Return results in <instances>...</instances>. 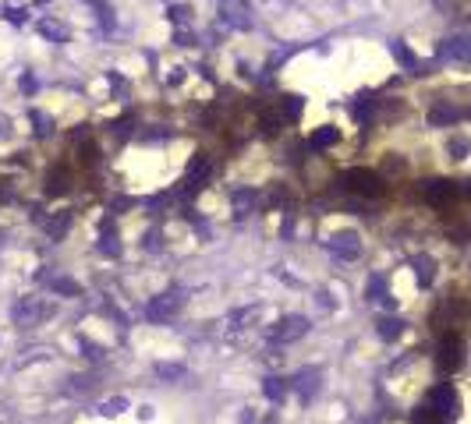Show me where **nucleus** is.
I'll return each mask as SVG.
<instances>
[{
    "label": "nucleus",
    "mask_w": 471,
    "mask_h": 424,
    "mask_svg": "<svg viewBox=\"0 0 471 424\" xmlns=\"http://www.w3.org/2000/svg\"><path fill=\"white\" fill-rule=\"evenodd\" d=\"M344 188L351 195H362V198H382L387 195V184H382V177L376 170H365V166H355L344 173Z\"/></svg>",
    "instance_id": "nucleus-1"
},
{
    "label": "nucleus",
    "mask_w": 471,
    "mask_h": 424,
    "mask_svg": "<svg viewBox=\"0 0 471 424\" xmlns=\"http://www.w3.org/2000/svg\"><path fill=\"white\" fill-rule=\"evenodd\" d=\"M53 311H57L53 300H43V297H21L18 305L11 308V318H15V325H21V329H33V325L46 322Z\"/></svg>",
    "instance_id": "nucleus-2"
},
{
    "label": "nucleus",
    "mask_w": 471,
    "mask_h": 424,
    "mask_svg": "<svg viewBox=\"0 0 471 424\" xmlns=\"http://www.w3.org/2000/svg\"><path fill=\"white\" fill-rule=\"evenodd\" d=\"M429 407L439 414V417H457V410H461V396H457V389L450 385V382H443V385H436L432 392H429Z\"/></svg>",
    "instance_id": "nucleus-3"
},
{
    "label": "nucleus",
    "mask_w": 471,
    "mask_h": 424,
    "mask_svg": "<svg viewBox=\"0 0 471 424\" xmlns=\"http://www.w3.org/2000/svg\"><path fill=\"white\" fill-rule=\"evenodd\" d=\"M308 332V318L305 315H284L277 325H273V343H294V340H302Z\"/></svg>",
    "instance_id": "nucleus-4"
},
{
    "label": "nucleus",
    "mask_w": 471,
    "mask_h": 424,
    "mask_svg": "<svg viewBox=\"0 0 471 424\" xmlns=\"http://www.w3.org/2000/svg\"><path fill=\"white\" fill-rule=\"evenodd\" d=\"M461 360H464V343H461V336H454V332H447V336L439 340L436 365L443 368V372H457V368H461Z\"/></svg>",
    "instance_id": "nucleus-5"
},
{
    "label": "nucleus",
    "mask_w": 471,
    "mask_h": 424,
    "mask_svg": "<svg viewBox=\"0 0 471 424\" xmlns=\"http://www.w3.org/2000/svg\"><path fill=\"white\" fill-rule=\"evenodd\" d=\"M181 305H185V297L181 293H156L153 300H149V308H145V315H149L153 322H167V318H174L181 311Z\"/></svg>",
    "instance_id": "nucleus-6"
},
{
    "label": "nucleus",
    "mask_w": 471,
    "mask_h": 424,
    "mask_svg": "<svg viewBox=\"0 0 471 424\" xmlns=\"http://www.w3.org/2000/svg\"><path fill=\"white\" fill-rule=\"evenodd\" d=\"M220 18L230 25V28H252V8H248V0H220Z\"/></svg>",
    "instance_id": "nucleus-7"
},
{
    "label": "nucleus",
    "mask_w": 471,
    "mask_h": 424,
    "mask_svg": "<svg viewBox=\"0 0 471 424\" xmlns=\"http://www.w3.org/2000/svg\"><path fill=\"white\" fill-rule=\"evenodd\" d=\"M330 251H333L337 258H347V262H355V258L362 255V240H358V233H351V230H340V233H333V237H330Z\"/></svg>",
    "instance_id": "nucleus-8"
},
{
    "label": "nucleus",
    "mask_w": 471,
    "mask_h": 424,
    "mask_svg": "<svg viewBox=\"0 0 471 424\" xmlns=\"http://www.w3.org/2000/svg\"><path fill=\"white\" fill-rule=\"evenodd\" d=\"M422 191H425V198L432 205H443V202H450V198L461 195V184H454V180H425Z\"/></svg>",
    "instance_id": "nucleus-9"
},
{
    "label": "nucleus",
    "mask_w": 471,
    "mask_h": 424,
    "mask_svg": "<svg viewBox=\"0 0 471 424\" xmlns=\"http://www.w3.org/2000/svg\"><path fill=\"white\" fill-rule=\"evenodd\" d=\"M319 385H322V372L319 368H305V372H298V378H294V389H298L302 400H312L319 392Z\"/></svg>",
    "instance_id": "nucleus-10"
},
{
    "label": "nucleus",
    "mask_w": 471,
    "mask_h": 424,
    "mask_svg": "<svg viewBox=\"0 0 471 424\" xmlns=\"http://www.w3.org/2000/svg\"><path fill=\"white\" fill-rule=\"evenodd\" d=\"M210 170H213L210 156H195L192 166H188V177H185V188H188V191H198V188L205 184V177H210Z\"/></svg>",
    "instance_id": "nucleus-11"
},
{
    "label": "nucleus",
    "mask_w": 471,
    "mask_h": 424,
    "mask_svg": "<svg viewBox=\"0 0 471 424\" xmlns=\"http://www.w3.org/2000/svg\"><path fill=\"white\" fill-rule=\"evenodd\" d=\"M439 53L450 57V60H464V64H471V36H450L443 46H439Z\"/></svg>",
    "instance_id": "nucleus-12"
},
{
    "label": "nucleus",
    "mask_w": 471,
    "mask_h": 424,
    "mask_svg": "<svg viewBox=\"0 0 471 424\" xmlns=\"http://www.w3.org/2000/svg\"><path fill=\"white\" fill-rule=\"evenodd\" d=\"M457 120H461V110H457V106H450V103H436V106L429 110V124H432V128L457 124Z\"/></svg>",
    "instance_id": "nucleus-13"
},
{
    "label": "nucleus",
    "mask_w": 471,
    "mask_h": 424,
    "mask_svg": "<svg viewBox=\"0 0 471 424\" xmlns=\"http://www.w3.org/2000/svg\"><path fill=\"white\" fill-rule=\"evenodd\" d=\"M411 265H415L418 283H422V287H432V280H436V262H432L429 255H415V258H411Z\"/></svg>",
    "instance_id": "nucleus-14"
},
{
    "label": "nucleus",
    "mask_w": 471,
    "mask_h": 424,
    "mask_svg": "<svg viewBox=\"0 0 471 424\" xmlns=\"http://www.w3.org/2000/svg\"><path fill=\"white\" fill-rule=\"evenodd\" d=\"M46 287L53 293H61V297H78L82 293V287L75 280H68V276H46Z\"/></svg>",
    "instance_id": "nucleus-15"
},
{
    "label": "nucleus",
    "mask_w": 471,
    "mask_h": 424,
    "mask_svg": "<svg viewBox=\"0 0 471 424\" xmlns=\"http://www.w3.org/2000/svg\"><path fill=\"white\" fill-rule=\"evenodd\" d=\"M287 389H290V382H287V378H277V375H270L266 382H262V392H266V400H273V403H280V400L287 396Z\"/></svg>",
    "instance_id": "nucleus-16"
},
{
    "label": "nucleus",
    "mask_w": 471,
    "mask_h": 424,
    "mask_svg": "<svg viewBox=\"0 0 471 424\" xmlns=\"http://www.w3.org/2000/svg\"><path fill=\"white\" fill-rule=\"evenodd\" d=\"M100 255H110V258L121 255V240H117L113 227H103V233H100Z\"/></svg>",
    "instance_id": "nucleus-17"
},
{
    "label": "nucleus",
    "mask_w": 471,
    "mask_h": 424,
    "mask_svg": "<svg viewBox=\"0 0 471 424\" xmlns=\"http://www.w3.org/2000/svg\"><path fill=\"white\" fill-rule=\"evenodd\" d=\"M68 230H71V212H57V220L46 223V233H50L53 240H64Z\"/></svg>",
    "instance_id": "nucleus-18"
},
{
    "label": "nucleus",
    "mask_w": 471,
    "mask_h": 424,
    "mask_svg": "<svg viewBox=\"0 0 471 424\" xmlns=\"http://www.w3.org/2000/svg\"><path fill=\"white\" fill-rule=\"evenodd\" d=\"M376 332H379V340H397L400 332H404V322H400V318H379V322H376Z\"/></svg>",
    "instance_id": "nucleus-19"
},
{
    "label": "nucleus",
    "mask_w": 471,
    "mask_h": 424,
    "mask_svg": "<svg viewBox=\"0 0 471 424\" xmlns=\"http://www.w3.org/2000/svg\"><path fill=\"white\" fill-rule=\"evenodd\" d=\"M337 138H340V131L326 124V128L312 131V138H308V142H312V148H330V145H337Z\"/></svg>",
    "instance_id": "nucleus-20"
},
{
    "label": "nucleus",
    "mask_w": 471,
    "mask_h": 424,
    "mask_svg": "<svg viewBox=\"0 0 471 424\" xmlns=\"http://www.w3.org/2000/svg\"><path fill=\"white\" fill-rule=\"evenodd\" d=\"M39 32H43L46 39H53V43H64V39H68V28H64L61 21H53V18H43V21H39Z\"/></svg>",
    "instance_id": "nucleus-21"
},
{
    "label": "nucleus",
    "mask_w": 471,
    "mask_h": 424,
    "mask_svg": "<svg viewBox=\"0 0 471 424\" xmlns=\"http://www.w3.org/2000/svg\"><path fill=\"white\" fill-rule=\"evenodd\" d=\"M255 191H248V188H241V191H234V212H238V216H248V212L255 209Z\"/></svg>",
    "instance_id": "nucleus-22"
},
{
    "label": "nucleus",
    "mask_w": 471,
    "mask_h": 424,
    "mask_svg": "<svg viewBox=\"0 0 471 424\" xmlns=\"http://www.w3.org/2000/svg\"><path fill=\"white\" fill-rule=\"evenodd\" d=\"M156 375L167 378V382H178V378H185L188 372H185V365H167V360H160V365H156Z\"/></svg>",
    "instance_id": "nucleus-23"
},
{
    "label": "nucleus",
    "mask_w": 471,
    "mask_h": 424,
    "mask_svg": "<svg viewBox=\"0 0 471 424\" xmlns=\"http://www.w3.org/2000/svg\"><path fill=\"white\" fill-rule=\"evenodd\" d=\"M390 50H394V57L400 60V64H404L407 71H415V68H418V60H415V53H411V50H407V46L400 43V39H397V43H394Z\"/></svg>",
    "instance_id": "nucleus-24"
},
{
    "label": "nucleus",
    "mask_w": 471,
    "mask_h": 424,
    "mask_svg": "<svg viewBox=\"0 0 471 424\" xmlns=\"http://www.w3.org/2000/svg\"><path fill=\"white\" fill-rule=\"evenodd\" d=\"M259 318V308H241V311H234L227 322H230V329H245V322H255Z\"/></svg>",
    "instance_id": "nucleus-25"
},
{
    "label": "nucleus",
    "mask_w": 471,
    "mask_h": 424,
    "mask_svg": "<svg viewBox=\"0 0 471 424\" xmlns=\"http://www.w3.org/2000/svg\"><path fill=\"white\" fill-rule=\"evenodd\" d=\"M280 103H284V117H287V120H298V117H302V106H305L302 96H287V99H280Z\"/></svg>",
    "instance_id": "nucleus-26"
},
{
    "label": "nucleus",
    "mask_w": 471,
    "mask_h": 424,
    "mask_svg": "<svg viewBox=\"0 0 471 424\" xmlns=\"http://www.w3.org/2000/svg\"><path fill=\"white\" fill-rule=\"evenodd\" d=\"M411 421H415V424H439L443 417H439L432 407H418V410H415V417H411Z\"/></svg>",
    "instance_id": "nucleus-27"
},
{
    "label": "nucleus",
    "mask_w": 471,
    "mask_h": 424,
    "mask_svg": "<svg viewBox=\"0 0 471 424\" xmlns=\"http://www.w3.org/2000/svg\"><path fill=\"white\" fill-rule=\"evenodd\" d=\"M124 407H128V403H124L121 396H117V400H103V403H100V414H103V417H117Z\"/></svg>",
    "instance_id": "nucleus-28"
},
{
    "label": "nucleus",
    "mask_w": 471,
    "mask_h": 424,
    "mask_svg": "<svg viewBox=\"0 0 471 424\" xmlns=\"http://www.w3.org/2000/svg\"><path fill=\"white\" fill-rule=\"evenodd\" d=\"M468 148H471V145H468V138H450L447 153H450L454 160H464V156H468Z\"/></svg>",
    "instance_id": "nucleus-29"
},
{
    "label": "nucleus",
    "mask_w": 471,
    "mask_h": 424,
    "mask_svg": "<svg viewBox=\"0 0 471 424\" xmlns=\"http://www.w3.org/2000/svg\"><path fill=\"white\" fill-rule=\"evenodd\" d=\"M372 106H376V99H369V96H362V99H358L355 106H351V113H355L358 120H365V117L372 113Z\"/></svg>",
    "instance_id": "nucleus-30"
},
{
    "label": "nucleus",
    "mask_w": 471,
    "mask_h": 424,
    "mask_svg": "<svg viewBox=\"0 0 471 424\" xmlns=\"http://www.w3.org/2000/svg\"><path fill=\"white\" fill-rule=\"evenodd\" d=\"M188 15H192V11H188V8H181V4H178V8H170V21H174V25H188Z\"/></svg>",
    "instance_id": "nucleus-31"
},
{
    "label": "nucleus",
    "mask_w": 471,
    "mask_h": 424,
    "mask_svg": "<svg viewBox=\"0 0 471 424\" xmlns=\"http://www.w3.org/2000/svg\"><path fill=\"white\" fill-rule=\"evenodd\" d=\"M262 128H266V135H277L280 117H277V113H262Z\"/></svg>",
    "instance_id": "nucleus-32"
},
{
    "label": "nucleus",
    "mask_w": 471,
    "mask_h": 424,
    "mask_svg": "<svg viewBox=\"0 0 471 424\" xmlns=\"http://www.w3.org/2000/svg\"><path fill=\"white\" fill-rule=\"evenodd\" d=\"M33 120L39 124V128H36L39 135H50V120H46V113H33Z\"/></svg>",
    "instance_id": "nucleus-33"
},
{
    "label": "nucleus",
    "mask_w": 471,
    "mask_h": 424,
    "mask_svg": "<svg viewBox=\"0 0 471 424\" xmlns=\"http://www.w3.org/2000/svg\"><path fill=\"white\" fill-rule=\"evenodd\" d=\"M18 85H21V93H36V78H33V75H21Z\"/></svg>",
    "instance_id": "nucleus-34"
},
{
    "label": "nucleus",
    "mask_w": 471,
    "mask_h": 424,
    "mask_svg": "<svg viewBox=\"0 0 471 424\" xmlns=\"http://www.w3.org/2000/svg\"><path fill=\"white\" fill-rule=\"evenodd\" d=\"M8 21L21 25V21H25V11H21V8H8Z\"/></svg>",
    "instance_id": "nucleus-35"
},
{
    "label": "nucleus",
    "mask_w": 471,
    "mask_h": 424,
    "mask_svg": "<svg viewBox=\"0 0 471 424\" xmlns=\"http://www.w3.org/2000/svg\"><path fill=\"white\" fill-rule=\"evenodd\" d=\"M64 191V177H50V195H61Z\"/></svg>",
    "instance_id": "nucleus-36"
},
{
    "label": "nucleus",
    "mask_w": 471,
    "mask_h": 424,
    "mask_svg": "<svg viewBox=\"0 0 471 424\" xmlns=\"http://www.w3.org/2000/svg\"><path fill=\"white\" fill-rule=\"evenodd\" d=\"M36 4H50V0H36Z\"/></svg>",
    "instance_id": "nucleus-37"
},
{
    "label": "nucleus",
    "mask_w": 471,
    "mask_h": 424,
    "mask_svg": "<svg viewBox=\"0 0 471 424\" xmlns=\"http://www.w3.org/2000/svg\"><path fill=\"white\" fill-rule=\"evenodd\" d=\"M0 135H4V124H0Z\"/></svg>",
    "instance_id": "nucleus-38"
}]
</instances>
